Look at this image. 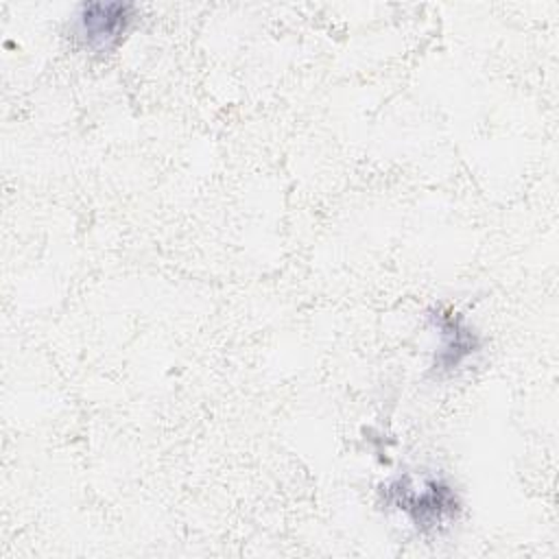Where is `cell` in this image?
Returning <instances> with one entry per match:
<instances>
[{
  "label": "cell",
  "instance_id": "1",
  "mask_svg": "<svg viewBox=\"0 0 559 559\" xmlns=\"http://www.w3.org/2000/svg\"><path fill=\"white\" fill-rule=\"evenodd\" d=\"M133 17V7L122 2L83 4L76 15L79 35L94 48H111L127 33Z\"/></svg>",
  "mask_w": 559,
  "mask_h": 559
}]
</instances>
